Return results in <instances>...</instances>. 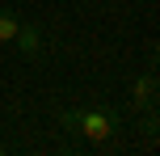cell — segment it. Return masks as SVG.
<instances>
[{
  "mask_svg": "<svg viewBox=\"0 0 160 156\" xmlns=\"http://www.w3.org/2000/svg\"><path fill=\"white\" fill-rule=\"evenodd\" d=\"M0 152H4V143H0Z\"/></svg>",
  "mask_w": 160,
  "mask_h": 156,
  "instance_id": "obj_5",
  "label": "cell"
},
{
  "mask_svg": "<svg viewBox=\"0 0 160 156\" xmlns=\"http://www.w3.org/2000/svg\"><path fill=\"white\" fill-rule=\"evenodd\" d=\"M156 106V72H143L135 84H131V110H152Z\"/></svg>",
  "mask_w": 160,
  "mask_h": 156,
  "instance_id": "obj_2",
  "label": "cell"
},
{
  "mask_svg": "<svg viewBox=\"0 0 160 156\" xmlns=\"http://www.w3.org/2000/svg\"><path fill=\"white\" fill-rule=\"evenodd\" d=\"M17 25H21V21H17V17L8 13L4 4H0V42H13V34H17Z\"/></svg>",
  "mask_w": 160,
  "mask_h": 156,
  "instance_id": "obj_4",
  "label": "cell"
},
{
  "mask_svg": "<svg viewBox=\"0 0 160 156\" xmlns=\"http://www.w3.org/2000/svg\"><path fill=\"white\" fill-rule=\"evenodd\" d=\"M63 127L80 131L84 139H93V143H105L114 135V127H118V114L97 110V106H80V110H68V114H63Z\"/></svg>",
  "mask_w": 160,
  "mask_h": 156,
  "instance_id": "obj_1",
  "label": "cell"
},
{
  "mask_svg": "<svg viewBox=\"0 0 160 156\" xmlns=\"http://www.w3.org/2000/svg\"><path fill=\"white\" fill-rule=\"evenodd\" d=\"M13 42H17V51H21L25 59H38L42 55V30L38 25H17V34H13Z\"/></svg>",
  "mask_w": 160,
  "mask_h": 156,
  "instance_id": "obj_3",
  "label": "cell"
}]
</instances>
